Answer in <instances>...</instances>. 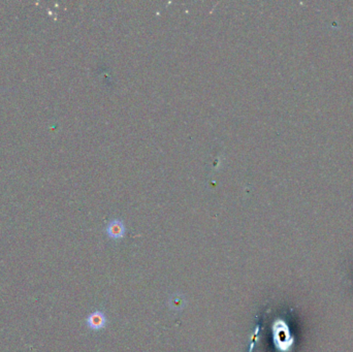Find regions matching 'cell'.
Wrapping results in <instances>:
<instances>
[{"label":"cell","mask_w":353,"mask_h":352,"mask_svg":"<svg viewBox=\"0 0 353 352\" xmlns=\"http://www.w3.org/2000/svg\"><path fill=\"white\" fill-rule=\"evenodd\" d=\"M86 326L89 330L98 332L107 326V317L103 311L91 312L86 318Z\"/></svg>","instance_id":"1"},{"label":"cell","mask_w":353,"mask_h":352,"mask_svg":"<svg viewBox=\"0 0 353 352\" xmlns=\"http://www.w3.org/2000/svg\"><path fill=\"white\" fill-rule=\"evenodd\" d=\"M106 233L108 237L114 240L122 239L126 233V228L123 221L118 219L111 221L106 226Z\"/></svg>","instance_id":"2"}]
</instances>
